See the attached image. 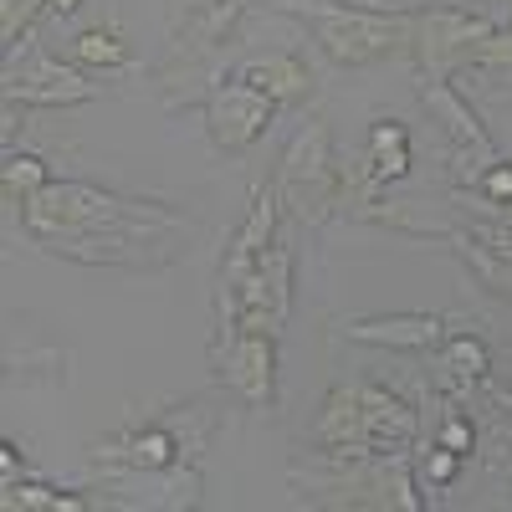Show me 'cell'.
I'll list each match as a JSON object with an SVG mask.
<instances>
[{
    "instance_id": "6da1fadb",
    "label": "cell",
    "mask_w": 512,
    "mask_h": 512,
    "mask_svg": "<svg viewBox=\"0 0 512 512\" xmlns=\"http://www.w3.org/2000/svg\"><path fill=\"white\" fill-rule=\"evenodd\" d=\"M164 221H180V216L154 200H128V195L82 185V180H52L21 205V231L36 246H57L72 236H103L123 226H164Z\"/></svg>"
},
{
    "instance_id": "7a4b0ae2",
    "label": "cell",
    "mask_w": 512,
    "mask_h": 512,
    "mask_svg": "<svg viewBox=\"0 0 512 512\" xmlns=\"http://www.w3.org/2000/svg\"><path fill=\"white\" fill-rule=\"evenodd\" d=\"M277 11L313 26L318 47L338 67H369L384 57L410 52V11H369V6H333V0H272Z\"/></svg>"
},
{
    "instance_id": "3957f363",
    "label": "cell",
    "mask_w": 512,
    "mask_h": 512,
    "mask_svg": "<svg viewBox=\"0 0 512 512\" xmlns=\"http://www.w3.org/2000/svg\"><path fill=\"white\" fill-rule=\"evenodd\" d=\"M338 185H344V164H333L328 149V128L308 123L282 154V175H277V195L282 205H292L308 226L328 221L338 205Z\"/></svg>"
},
{
    "instance_id": "277c9868",
    "label": "cell",
    "mask_w": 512,
    "mask_h": 512,
    "mask_svg": "<svg viewBox=\"0 0 512 512\" xmlns=\"http://www.w3.org/2000/svg\"><path fill=\"white\" fill-rule=\"evenodd\" d=\"M497 26L487 16H472L461 6H431V11H410V57L425 67V77H441L456 62H472L477 47Z\"/></svg>"
},
{
    "instance_id": "5b68a950",
    "label": "cell",
    "mask_w": 512,
    "mask_h": 512,
    "mask_svg": "<svg viewBox=\"0 0 512 512\" xmlns=\"http://www.w3.org/2000/svg\"><path fill=\"white\" fill-rule=\"evenodd\" d=\"M277 108L282 103L267 98L262 88H251V82H221V88L205 98V134L221 154H241L272 128Z\"/></svg>"
},
{
    "instance_id": "8992f818",
    "label": "cell",
    "mask_w": 512,
    "mask_h": 512,
    "mask_svg": "<svg viewBox=\"0 0 512 512\" xmlns=\"http://www.w3.org/2000/svg\"><path fill=\"white\" fill-rule=\"evenodd\" d=\"M221 384L251 410H267L277 400V333H226L216 344Z\"/></svg>"
},
{
    "instance_id": "52a82bcc",
    "label": "cell",
    "mask_w": 512,
    "mask_h": 512,
    "mask_svg": "<svg viewBox=\"0 0 512 512\" xmlns=\"http://www.w3.org/2000/svg\"><path fill=\"white\" fill-rule=\"evenodd\" d=\"M6 98L11 103H26V108H72V103H93L98 98V82L82 72V67L52 57V52H36L21 67H11Z\"/></svg>"
},
{
    "instance_id": "ba28073f",
    "label": "cell",
    "mask_w": 512,
    "mask_h": 512,
    "mask_svg": "<svg viewBox=\"0 0 512 512\" xmlns=\"http://www.w3.org/2000/svg\"><path fill=\"white\" fill-rule=\"evenodd\" d=\"M185 451H195V446L169 420L139 425V431H123V436H108V441L93 446L98 461H113V466H123V472H144V477L175 472V466L185 461Z\"/></svg>"
},
{
    "instance_id": "9c48e42d",
    "label": "cell",
    "mask_w": 512,
    "mask_h": 512,
    "mask_svg": "<svg viewBox=\"0 0 512 512\" xmlns=\"http://www.w3.org/2000/svg\"><path fill=\"white\" fill-rule=\"evenodd\" d=\"M420 103L431 108V118L451 134V144L466 154V159H477V169H487V164H497L502 154H497V144L487 139V128H482V118L472 113V103H466L451 82H441V77H425V88H420Z\"/></svg>"
},
{
    "instance_id": "30bf717a",
    "label": "cell",
    "mask_w": 512,
    "mask_h": 512,
    "mask_svg": "<svg viewBox=\"0 0 512 512\" xmlns=\"http://www.w3.org/2000/svg\"><path fill=\"white\" fill-rule=\"evenodd\" d=\"M359 405H364V451L405 461V451L415 446V410L379 384H359Z\"/></svg>"
},
{
    "instance_id": "8fae6325",
    "label": "cell",
    "mask_w": 512,
    "mask_h": 512,
    "mask_svg": "<svg viewBox=\"0 0 512 512\" xmlns=\"http://www.w3.org/2000/svg\"><path fill=\"white\" fill-rule=\"evenodd\" d=\"M313 446L323 451V456H333V461H344V456H354V461H364L369 451H364V405H359V384H338V390H328V400H323V410H318V420H313Z\"/></svg>"
},
{
    "instance_id": "7c38bea8",
    "label": "cell",
    "mask_w": 512,
    "mask_h": 512,
    "mask_svg": "<svg viewBox=\"0 0 512 512\" xmlns=\"http://www.w3.org/2000/svg\"><path fill=\"white\" fill-rule=\"evenodd\" d=\"M277 216H282V195H277V190H256V195H251V210H246V221L236 226V236H231V246H226L221 287L241 282V277L267 256V246L277 241Z\"/></svg>"
},
{
    "instance_id": "4fadbf2b",
    "label": "cell",
    "mask_w": 512,
    "mask_h": 512,
    "mask_svg": "<svg viewBox=\"0 0 512 512\" xmlns=\"http://www.w3.org/2000/svg\"><path fill=\"white\" fill-rule=\"evenodd\" d=\"M354 344H379V349H436L446 338V318L436 313H390V318H354L344 323Z\"/></svg>"
},
{
    "instance_id": "5bb4252c",
    "label": "cell",
    "mask_w": 512,
    "mask_h": 512,
    "mask_svg": "<svg viewBox=\"0 0 512 512\" xmlns=\"http://www.w3.org/2000/svg\"><path fill=\"white\" fill-rule=\"evenodd\" d=\"M236 82H251V88H262V93H267V98H277V103H303V98H313V88H318L313 67H308L303 57H297V52L251 57V62H241Z\"/></svg>"
},
{
    "instance_id": "9a60e30c",
    "label": "cell",
    "mask_w": 512,
    "mask_h": 512,
    "mask_svg": "<svg viewBox=\"0 0 512 512\" xmlns=\"http://www.w3.org/2000/svg\"><path fill=\"white\" fill-rule=\"evenodd\" d=\"M441 379L446 384H456V390H472L477 379H487V369H492V359H487V344L482 338H472V333H446L441 338Z\"/></svg>"
},
{
    "instance_id": "2e32d148",
    "label": "cell",
    "mask_w": 512,
    "mask_h": 512,
    "mask_svg": "<svg viewBox=\"0 0 512 512\" xmlns=\"http://www.w3.org/2000/svg\"><path fill=\"white\" fill-rule=\"evenodd\" d=\"M67 57H72V67H88V72H118L128 62V41L118 26H88L72 36Z\"/></svg>"
},
{
    "instance_id": "e0dca14e",
    "label": "cell",
    "mask_w": 512,
    "mask_h": 512,
    "mask_svg": "<svg viewBox=\"0 0 512 512\" xmlns=\"http://www.w3.org/2000/svg\"><path fill=\"white\" fill-rule=\"evenodd\" d=\"M0 185H6V200L11 205H26L47 180V164H41L36 154H6V169H0Z\"/></svg>"
},
{
    "instance_id": "ac0fdd59",
    "label": "cell",
    "mask_w": 512,
    "mask_h": 512,
    "mask_svg": "<svg viewBox=\"0 0 512 512\" xmlns=\"http://www.w3.org/2000/svg\"><path fill=\"white\" fill-rule=\"evenodd\" d=\"M6 507H41V512H72V507H88L77 492H57V487H47V482H6Z\"/></svg>"
},
{
    "instance_id": "d6986e66",
    "label": "cell",
    "mask_w": 512,
    "mask_h": 512,
    "mask_svg": "<svg viewBox=\"0 0 512 512\" xmlns=\"http://www.w3.org/2000/svg\"><path fill=\"white\" fill-rule=\"evenodd\" d=\"M461 461H466V456H456L451 446L436 441L431 451H420V456H415V482H420V487H451L456 472H461Z\"/></svg>"
},
{
    "instance_id": "ffe728a7",
    "label": "cell",
    "mask_w": 512,
    "mask_h": 512,
    "mask_svg": "<svg viewBox=\"0 0 512 512\" xmlns=\"http://www.w3.org/2000/svg\"><path fill=\"white\" fill-rule=\"evenodd\" d=\"M472 190H477L487 205L512 210V159H497V164L477 169V175H472Z\"/></svg>"
},
{
    "instance_id": "44dd1931",
    "label": "cell",
    "mask_w": 512,
    "mask_h": 512,
    "mask_svg": "<svg viewBox=\"0 0 512 512\" xmlns=\"http://www.w3.org/2000/svg\"><path fill=\"white\" fill-rule=\"evenodd\" d=\"M36 6H47V0H0V36H6V47H16V36L31 26Z\"/></svg>"
},
{
    "instance_id": "7402d4cb",
    "label": "cell",
    "mask_w": 512,
    "mask_h": 512,
    "mask_svg": "<svg viewBox=\"0 0 512 512\" xmlns=\"http://www.w3.org/2000/svg\"><path fill=\"white\" fill-rule=\"evenodd\" d=\"M436 441H441V446H451L456 456H472V451H477V425L466 420L461 410H451V415L441 420V436H436Z\"/></svg>"
},
{
    "instance_id": "603a6c76",
    "label": "cell",
    "mask_w": 512,
    "mask_h": 512,
    "mask_svg": "<svg viewBox=\"0 0 512 512\" xmlns=\"http://www.w3.org/2000/svg\"><path fill=\"white\" fill-rule=\"evenodd\" d=\"M0 472H6V482H16V472H26V461L16 456L11 441H0Z\"/></svg>"
},
{
    "instance_id": "cb8c5ba5",
    "label": "cell",
    "mask_w": 512,
    "mask_h": 512,
    "mask_svg": "<svg viewBox=\"0 0 512 512\" xmlns=\"http://www.w3.org/2000/svg\"><path fill=\"white\" fill-rule=\"evenodd\" d=\"M47 6H52V11H57V16H72V11H77V6H82V0H47Z\"/></svg>"
}]
</instances>
